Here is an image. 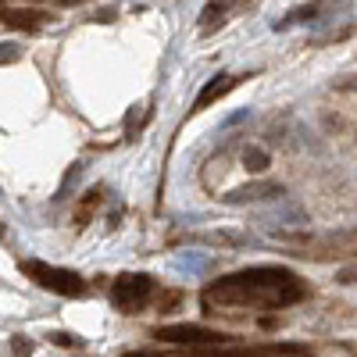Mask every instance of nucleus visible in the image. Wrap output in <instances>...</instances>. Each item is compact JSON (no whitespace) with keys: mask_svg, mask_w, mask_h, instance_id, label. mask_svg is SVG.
<instances>
[{"mask_svg":"<svg viewBox=\"0 0 357 357\" xmlns=\"http://www.w3.org/2000/svg\"><path fill=\"white\" fill-rule=\"evenodd\" d=\"M307 296V282L282 264H254L215 279L200 293L207 311H282Z\"/></svg>","mask_w":357,"mask_h":357,"instance_id":"nucleus-1","label":"nucleus"},{"mask_svg":"<svg viewBox=\"0 0 357 357\" xmlns=\"http://www.w3.org/2000/svg\"><path fill=\"white\" fill-rule=\"evenodd\" d=\"M22 272L40 289H50L57 296H86V279L79 272H72V268H57L47 261H22Z\"/></svg>","mask_w":357,"mask_h":357,"instance_id":"nucleus-2","label":"nucleus"},{"mask_svg":"<svg viewBox=\"0 0 357 357\" xmlns=\"http://www.w3.org/2000/svg\"><path fill=\"white\" fill-rule=\"evenodd\" d=\"M158 293V282L151 279V275H118L114 282H111V304L118 307V311H126V314H132V311H143L146 304H151V296Z\"/></svg>","mask_w":357,"mask_h":357,"instance_id":"nucleus-3","label":"nucleus"},{"mask_svg":"<svg viewBox=\"0 0 357 357\" xmlns=\"http://www.w3.org/2000/svg\"><path fill=\"white\" fill-rule=\"evenodd\" d=\"M161 343H175V347H193V350H211V347H225L232 336L204 329V325H165L154 333Z\"/></svg>","mask_w":357,"mask_h":357,"instance_id":"nucleus-4","label":"nucleus"},{"mask_svg":"<svg viewBox=\"0 0 357 357\" xmlns=\"http://www.w3.org/2000/svg\"><path fill=\"white\" fill-rule=\"evenodd\" d=\"M336 8H343V0H311V4H301V8L286 11V15L275 22V33H282V29H289V25H296V22H321L325 15L336 11Z\"/></svg>","mask_w":357,"mask_h":357,"instance_id":"nucleus-5","label":"nucleus"},{"mask_svg":"<svg viewBox=\"0 0 357 357\" xmlns=\"http://www.w3.org/2000/svg\"><path fill=\"white\" fill-rule=\"evenodd\" d=\"M243 79H250V75H215V79H207V86L197 93V100H193V111H204V107H211L215 100H222L225 93H232L236 86H240Z\"/></svg>","mask_w":357,"mask_h":357,"instance_id":"nucleus-6","label":"nucleus"},{"mask_svg":"<svg viewBox=\"0 0 357 357\" xmlns=\"http://www.w3.org/2000/svg\"><path fill=\"white\" fill-rule=\"evenodd\" d=\"M0 22L8 29H25V33H36L43 22H50V15L43 11H0Z\"/></svg>","mask_w":357,"mask_h":357,"instance_id":"nucleus-7","label":"nucleus"},{"mask_svg":"<svg viewBox=\"0 0 357 357\" xmlns=\"http://www.w3.org/2000/svg\"><path fill=\"white\" fill-rule=\"evenodd\" d=\"M229 8H232V0H211V4H207V8L200 11V29H204V33H211V29H218V25L225 22Z\"/></svg>","mask_w":357,"mask_h":357,"instance_id":"nucleus-8","label":"nucleus"},{"mask_svg":"<svg viewBox=\"0 0 357 357\" xmlns=\"http://www.w3.org/2000/svg\"><path fill=\"white\" fill-rule=\"evenodd\" d=\"M243 161H247V168H250V172H264V168H268V154H264V151H257V146H254V151H247V158H243Z\"/></svg>","mask_w":357,"mask_h":357,"instance_id":"nucleus-9","label":"nucleus"},{"mask_svg":"<svg viewBox=\"0 0 357 357\" xmlns=\"http://www.w3.org/2000/svg\"><path fill=\"white\" fill-rule=\"evenodd\" d=\"M18 57H22V50L15 43H0V65H11V61H18Z\"/></svg>","mask_w":357,"mask_h":357,"instance_id":"nucleus-10","label":"nucleus"},{"mask_svg":"<svg viewBox=\"0 0 357 357\" xmlns=\"http://www.w3.org/2000/svg\"><path fill=\"white\" fill-rule=\"evenodd\" d=\"M75 4H86V0H61V8H75Z\"/></svg>","mask_w":357,"mask_h":357,"instance_id":"nucleus-11","label":"nucleus"}]
</instances>
